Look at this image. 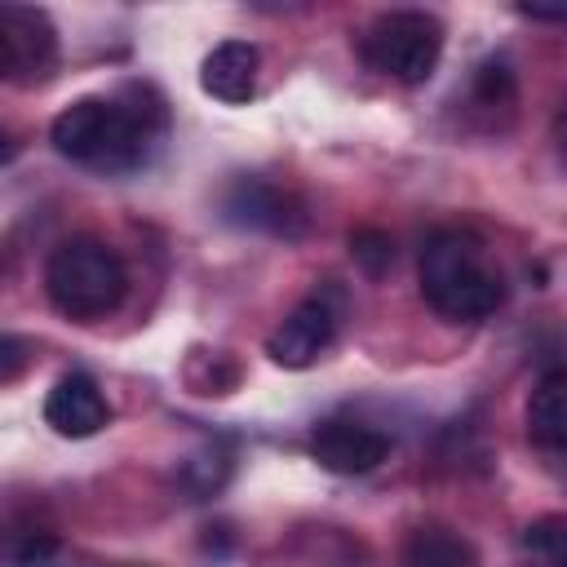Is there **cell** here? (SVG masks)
I'll return each mask as SVG.
<instances>
[{"instance_id": "1", "label": "cell", "mask_w": 567, "mask_h": 567, "mask_svg": "<svg viewBox=\"0 0 567 567\" xmlns=\"http://www.w3.org/2000/svg\"><path fill=\"white\" fill-rule=\"evenodd\" d=\"M421 292L443 319H487L505 301V279L465 230H439L421 248Z\"/></svg>"}, {"instance_id": "2", "label": "cell", "mask_w": 567, "mask_h": 567, "mask_svg": "<svg viewBox=\"0 0 567 567\" xmlns=\"http://www.w3.org/2000/svg\"><path fill=\"white\" fill-rule=\"evenodd\" d=\"M49 142L58 155L89 164V168H133L146 155L151 120L137 106L111 102V97H80L62 106L49 124Z\"/></svg>"}, {"instance_id": "3", "label": "cell", "mask_w": 567, "mask_h": 567, "mask_svg": "<svg viewBox=\"0 0 567 567\" xmlns=\"http://www.w3.org/2000/svg\"><path fill=\"white\" fill-rule=\"evenodd\" d=\"M44 288L49 301L66 315V319H106L124 292H128V270L120 261V252L102 239H66L49 252L44 266Z\"/></svg>"}, {"instance_id": "4", "label": "cell", "mask_w": 567, "mask_h": 567, "mask_svg": "<svg viewBox=\"0 0 567 567\" xmlns=\"http://www.w3.org/2000/svg\"><path fill=\"white\" fill-rule=\"evenodd\" d=\"M359 53L399 84H425L443 58V22L421 9H390L359 35Z\"/></svg>"}, {"instance_id": "5", "label": "cell", "mask_w": 567, "mask_h": 567, "mask_svg": "<svg viewBox=\"0 0 567 567\" xmlns=\"http://www.w3.org/2000/svg\"><path fill=\"white\" fill-rule=\"evenodd\" d=\"M58 66V27L35 4H0V80L35 84Z\"/></svg>"}, {"instance_id": "6", "label": "cell", "mask_w": 567, "mask_h": 567, "mask_svg": "<svg viewBox=\"0 0 567 567\" xmlns=\"http://www.w3.org/2000/svg\"><path fill=\"white\" fill-rule=\"evenodd\" d=\"M337 323H341V301H337V292L319 288L284 315V323L266 337V354L279 368H310L332 346Z\"/></svg>"}, {"instance_id": "7", "label": "cell", "mask_w": 567, "mask_h": 567, "mask_svg": "<svg viewBox=\"0 0 567 567\" xmlns=\"http://www.w3.org/2000/svg\"><path fill=\"white\" fill-rule=\"evenodd\" d=\"M310 456L332 474H368L390 456V434L354 416H328L310 434Z\"/></svg>"}, {"instance_id": "8", "label": "cell", "mask_w": 567, "mask_h": 567, "mask_svg": "<svg viewBox=\"0 0 567 567\" xmlns=\"http://www.w3.org/2000/svg\"><path fill=\"white\" fill-rule=\"evenodd\" d=\"M221 217L248 230H270V235H301V208L270 182L261 177H235L221 195Z\"/></svg>"}, {"instance_id": "9", "label": "cell", "mask_w": 567, "mask_h": 567, "mask_svg": "<svg viewBox=\"0 0 567 567\" xmlns=\"http://www.w3.org/2000/svg\"><path fill=\"white\" fill-rule=\"evenodd\" d=\"M44 421L62 439H89L111 421V408H106V394L97 390V381L89 372H66L44 399Z\"/></svg>"}, {"instance_id": "10", "label": "cell", "mask_w": 567, "mask_h": 567, "mask_svg": "<svg viewBox=\"0 0 567 567\" xmlns=\"http://www.w3.org/2000/svg\"><path fill=\"white\" fill-rule=\"evenodd\" d=\"M257 71H261V53H257L252 40H221V44L204 58L199 84H204V93H213L217 102L239 106V102H248V97L257 93Z\"/></svg>"}, {"instance_id": "11", "label": "cell", "mask_w": 567, "mask_h": 567, "mask_svg": "<svg viewBox=\"0 0 567 567\" xmlns=\"http://www.w3.org/2000/svg\"><path fill=\"white\" fill-rule=\"evenodd\" d=\"M527 434L545 452H563L567 443V403H563V368H545L527 399Z\"/></svg>"}, {"instance_id": "12", "label": "cell", "mask_w": 567, "mask_h": 567, "mask_svg": "<svg viewBox=\"0 0 567 567\" xmlns=\"http://www.w3.org/2000/svg\"><path fill=\"white\" fill-rule=\"evenodd\" d=\"M403 567H478V554L461 532L421 527L403 545Z\"/></svg>"}, {"instance_id": "13", "label": "cell", "mask_w": 567, "mask_h": 567, "mask_svg": "<svg viewBox=\"0 0 567 567\" xmlns=\"http://www.w3.org/2000/svg\"><path fill=\"white\" fill-rule=\"evenodd\" d=\"M523 549H527L532 567H563V563H567V532H563V518H558V514L536 518V523L523 532Z\"/></svg>"}, {"instance_id": "14", "label": "cell", "mask_w": 567, "mask_h": 567, "mask_svg": "<svg viewBox=\"0 0 567 567\" xmlns=\"http://www.w3.org/2000/svg\"><path fill=\"white\" fill-rule=\"evenodd\" d=\"M31 359H35V346H31L27 337L0 332V385L13 381V377H22V372L31 368Z\"/></svg>"}, {"instance_id": "15", "label": "cell", "mask_w": 567, "mask_h": 567, "mask_svg": "<svg viewBox=\"0 0 567 567\" xmlns=\"http://www.w3.org/2000/svg\"><path fill=\"white\" fill-rule=\"evenodd\" d=\"M478 97L487 106H501V102H514V71L509 62H487L478 71Z\"/></svg>"}, {"instance_id": "16", "label": "cell", "mask_w": 567, "mask_h": 567, "mask_svg": "<svg viewBox=\"0 0 567 567\" xmlns=\"http://www.w3.org/2000/svg\"><path fill=\"white\" fill-rule=\"evenodd\" d=\"M354 257L377 275V270L394 257V244H390V235H381V230H363V235H354Z\"/></svg>"}, {"instance_id": "17", "label": "cell", "mask_w": 567, "mask_h": 567, "mask_svg": "<svg viewBox=\"0 0 567 567\" xmlns=\"http://www.w3.org/2000/svg\"><path fill=\"white\" fill-rule=\"evenodd\" d=\"M9 155H13V142H9V137H4V133H0V164H4V159H9Z\"/></svg>"}]
</instances>
